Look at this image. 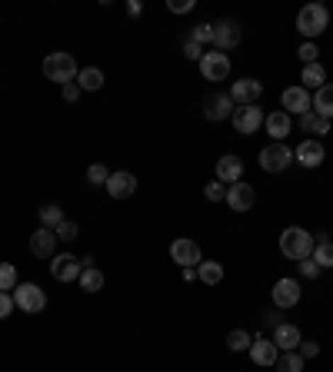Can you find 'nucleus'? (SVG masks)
Segmentation results:
<instances>
[{
	"label": "nucleus",
	"mask_w": 333,
	"mask_h": 372,
	"mask_svg": "<svg viewBox=\"0 0 333 372\" xmlns=\"http://www.w3.org/2000/svg\"><path fill=\"white\" fill-rule=\"evenodd\" d=\"M80 74L77 60H74V54H64V50H57V54H47L44 57V77L54 80V83H74Z\"/></svg>",
	"instance_id": "f03ea898"
},
{
	"label": "nucleus",
	"mask_w": 333,
	"mask_h": 372,
	"mask_svg": "<svg viewBox=\"0 0 333 372\" xmlns=\"http://www.w3.org/2000/svg\"><path fill=\"white\" fill-rule=\"evenodd\" d=\"M13 296L11 293H0V319H11V313H13Z\"/></svg>",
	"instance_id": "a19ab883"
},
{
	"label": "nucleus",
	"mask_w": 333,
	"mask_h": 372,
	"mask_svg": "<svg viewBox=\"0 0 333 372\" xmlns=\"http://www.w3.org/2000/svg\"><path fill=\"white\" fill-rule=\"evenodd\" d=\"M260 93H264V83H260V80H254V77L233 80V87H230L233 107H254L256 100H260Z\"/></svg>",
	"instance_id": "6e6552de"
},
{
	"label": "nucleus",
	"mask_w": 333,
	"mask_h": 372,
	"mask_svg": "<svg viewBox=\"0 0 333 372\" xmlns=\"http://www.w3.org/2000/svg\"><path fill=\"white\" fill-rule=\"evenodd\" d=\"M60 93H64L67 103H74V100H77L80 93H84V90H80V87H77V80H74V83H64V87H60Z\"/></svg>",
	"instance_id": "37998d69"
},
{
	"label": "nucleus",
	"mask_w": 333,
	"mask_h": 372,
	"mask_svg": "<svg viewBox=\"0 0 333 372\" xmlns=\"http://www.w3.org/2000/svg\"><path fill=\"white\" fill-rule=\"evenodd\" d=\"M77 87L80 90H100L103 87V70H97V66H84L77 74Z\"/></svg>",
	"instance_id": "c85d7f7f"
},
{
	"label": "nucleus",
	"mask_w": 333,
	"mask_h": 372,
	"mask_svg": "<svg viewBox=\"0 0 333 372\" xmlns=\"http://www.w3.org/2000/svg\"><path fill=\"white\" fill-rule=\"evenodd\" d=\"M233 100H230V93H213V97H207L203 100V117L207 120H227V117H233Z\"/></svg>",
	"instance_id": "dca6fc26"
},
{
	"label": "nucleus",
	"mask_w": 333,
	"mask_h": 372,
	"mask_svg": "<svg viewBox=\"0 0 333 372\" xmlns=\"http://www.w3.org/2000/svg\"><path fill=\"white\" fill-rule=\"evenodd\" d=\"M280 103H283V113H300V117L313 110V97L303 87H287L283 97H280Z\"/></svg>",
	"instance_id": "ddd939ff"
},
{
	"label": "nucleus",
	"mask_w": 333,
	"mask_h": 372,
	"mask_svg": "<svg viewBox=\"0 0 333 372\" xmlns=\"http://www.w3.org/2000/svg\"><path fill=\"white\" fill-rule=\"evenodd\" d=\"M11 296H13V303H17L23 313H40V309L47 306V293L40 289V286H33V283H21Z\"/></svg>",
	"instance_id": "423d86ee"
},
{
	"label": "nucleus",
	"mask_w": 333,
	"mask_h": 372,
	"mask_svg": "<svg viewBox=\"0 0 333 372\" xmlns=\"http://www.w3.org/2000/svg\"><path fill=\"white\" fill-rule=\"evenodd\" d=\"M40 223H44L47 230H57V226L64 223V209L57 207V203H47V207H40Z\"/></svg>",
	"instance_id": "c756f323"
},
{
	"label": "nucleus",
	"mask_w": 333,
	"mask_h": 372,
	"mask_svg": "<svg viewBox=\"0 0 333 372\" xmlns=\"http://www.w3.org/2000/svg\"><path fill=\"white\" fill-rule=\"evenodd\" d=\"M166 11L170 13H187V11H193V0H166Z\"/></svg>",
	"instance_id": "79ce46f5"
},
{
	"label": "nucleus",
	"mask_w": 333,
	"mask_h": 372,
	"mask_svg": "<svg viewBox=\"0 0 333 372\" xmlns=\"http://www.w3.org/2000/svg\"><path fill=\"white\" fill-rule=\"evenodd\" d=\"M264 127H266V133L273 136V143H283V136L290 133V113H283V110H273V113H266V117H264Z\"/></svg>",
	"instance_id": "4be33fe9"
},
{
	"label": "nucleus",
	"mask_w": 333,
	"mask_h": 372,
	"mask_svg": "<svg viewBox=\"0 0 333 372\" xmlns=\"http://www.w3.org/2000/svg\"><path fill=\"white\" fill-rule=\"evenodd\" d=\"M320 273H323V269L313 263V260H303V263H300V276H303V279H317Z\"/></svg>",
	"instance_id": "ea45409f"
},
{
	"label": "nucleus",
	"mask_w": 333,
	"mask_h": 372,
	"mask_svg": "<svg viewBox=\"0 0 333 372\" xmlns=\"http://www.w3.org/2000/svg\"><path fill=\"white\" fill-rule=\"evenodd\" d=\"M300 356H303V362H307V359H317V356H320V346H317V342H313V339H303V342H300Z\"/></svg>",
	"instance_id": "58836bf2"
},
{
	"label": "nucleus",
	"mask_w": 333,
	"mask_h": 372,
	"mask_svg": "<svg viewBox=\"0 0 333 372\" xmlns=\"http://www.w3.org/2000/svg\"><path fill=\"white\" fill-rule=\"evenodd\" d=\"M17 266L13 263H0V293H13L17 289Z\"/></svg>",
	"instance_id": "2f4dec72"
},
{
	"label": "nucleus",
	"mask_w": 333,
	"mask_h": 372,
	"mask_svg": "<svg viewBox=\"0 0 333 372\" xmlns=\"http://www.w3.org/2000/svg\"><path fill=\"white\" fill-rule=\"evenodd\" d=\"M300 80H303V90H320L323 83H327V70H323L320 60H317V64H307Z\"/></svg>",
	"instance_id": "393cba45"
},
{
	"label": "nucleus",
	"mask_w": 333,
	"mask_h": 372,
	"mask_svg": "<svg viewBox=\"0 0 333 372\" xmlns=\"http://www.w3.org/2000/svg\"><path fill=\"white\" fill-rule=\"evenodd\" d=\"M300 60H303V64H317V57H320V50H317V44H310V40H307V44H300Z\"/></svg>",
	"instance_id": "4c0bfd02"
},
{
	"label": "nucleus",
	"mask_w": 333,
	"mask_h": 372,
	"mask_svg": "<svg viewBox=\"0 0 333 372\" xmlns=\"http://www.w3.org/2000/svg\"><path fill=\"white\" fill-rule=\"evenodd\" d=\"M300 329L293 326V322H277L273 326V346H277L280 352H297L300 349Z\"/></svg>",
	"instance_id": "a211bd4d"
},
{
	"label": "nucleus",
	"mask_w": 333,
	"mask_h": 372,
	"mask_svg": "<svg viewBox=\"0 0 333 372\" xmlns=\"http://www.w3.org/2000/svg\"><path fill=\"white\" fill-rule=\"evenodd\" d=\"M313 113L333 120V83H323V87L313 93Z\"/></svg>",
	"instance_id": "b1692460"
},
{
	"label": "nucleus",
	"mask_w": 333,
	"mask_h": 372,
	"mask_svg": "<svg viewBox=\"0 0 333 372\" xmlns=\"http://www.w3.org/2000/svg\"><path fill=\"white\" fill-rule=\"evenodd\" d=\"M103 190H107L113 199H130L133 193H137V176L127 173V170H120V173H111V180H107V186H103Z\"/></svg>",
	"instance_id": "f3484780"
},
{
	"label": "nucleus",
	"mask_w": 333,
	"mask_h": 372,
	"mask_svg": "<svg viewBox=\"0 0 333 372\" xmlns=\"http://www.w3.org/2000/svg\"><path fill=\"white\" fill-rule=\"evenodd\" d=\"M203 197L210 203H220V199H227V186H220V180H213V183L203 186Z\"/></svg>",
	"instance_id": "c9c22d12"
},
{
	"label": "nucleus",
	"mask_w": 333,
	"mask_h": 372,
	"mask_svg": "<svg viewBox=\"0 0 333 372\" xmlns=\"http://www.w3.org/2000/svg\"><path fill=\"white\" fill-rule=\"evenodd\" d=\"M290 163H293V150L283 143H270L260 150V170L264 173H283Z\"/></svg>",
	"instance_id": "20e7f679"
},
{
	"label": "nucleus",
	"mask_w": 333,
	"mask_h": 372,
	"mask_svg": "<svg viewBox=\"0 0 333 372\" xmlns=\"http://www.w3.org/2000/svg\"><path fill=\"white\" fill-rule=\"evenodd\" d=\"M57 250V233L47 230V226H40V230H33L30 236V252L37 256V260H50Z\"/></svg>",
	"instance_id": "6ab92c4d"
},
{
	"label": "nucleus",
	"mask_w": 333,
	"mask_h": 372,
	"mask_svg": "<svg viewBox=\"0 0 333 372\" xmlns=\"http://www.w3.org/2000/svg\"><path fill=\"white\" fill-rule=\"evenodd\" d=\"M107 180H111V170H107L103 163H94L87 170V183L90 186H107Z\"/></svg>",
	"instance_id": "72a5a7b5"
},
{
	"label": "nucleus",
	"mask_w": 333,
	"mask_h": 372,
	"mask_svg": "<svg viewBox=\"0 0 333 372\" xmlns=\"http://www.w3.org/2000/svg\"><path fill=\"white\" fill-rule=\"evenodd\" d=\"M277 372H303V356L300 352H280Z\"/></svg>",
	"instance_id": "473e14b6"
},
{
	"label": "nucleus",
	"mask_w": 333,
	"mask_h": 372,
	"mask_svg": "<svg viewBox=\"0 0 333 372\" xmlns=\"http://www.w3.org/2000/svg\"><path fill=\"white\" fill-rule=\"evenodd\" d=\"M240 176H244V160L237 153H227L217 160V180L220 183H240Z\"/></svg>",
	"instance_id": "aec40b11"
},
{
	"label": "nucleus",
	"mask_w": 333,
	"mask_h": 372,
	"mask_svg": "<svg viewBox=\"0 0 333 372\" xmlns=\"http://www.w3.org/2000/svg\"><path fill=\"white\" fill-rule=\"evenodd\" d=\"M323 143L320 140H300V146L293 150V160H297L300 166H307V170H317V166L323 163Z\"/></svg>",
	"instance_id": "2eb2a0df"
},
{
	"label": "nucleus",
	"mask_w": 333,
	"mask_h": 372,
	"mask_svg": "<svg viewBox=\"0 0 333 372\" xmlns=\"http://www.w3.org/2000/svg\"><path fill=\"white\" fill-rule=\"evenodd\" d=\"M313 243H317V240H313L303 226H287V230L280 233V252H283L287 260H297V263L310 260Z\"/></svg>",
	"instance_id": "f257e3e1"
},
{
	"label": "nucleus",
	"mask_w": 333,
	"mask_h": 372,
	"mask_svg": "<svg viewBox=\"0 0 333 372\" xmlns=\"http://www.w3.org/2000/svg\"><path fill=\"white\" fill-rule=\"evenodd\" d=\"M77 283L84 286V293H100V289H103V273H100L97 266H84V273H80Z\"/></svg>",
	"instance_id": "cd10ccee"
},
{
	"label": "nucleus",
	"mask_w": 333,
	"mask_h": 372,
	"mask_svg": "<svg viewBox=\"0 0 333 372\" xmlns=\"http://www.w3.org/2000/svg\"><path fill=\"white\" fill-rule=\"evenodd\" d=\"M200 74H203V80H227L230 77V57L220 54V50H210V54L200 57Z\"/></svg>",
	"instance_id": "0eeeda50"
},
{
	"label": "nucleus",
	"mask_w": 333,
	"mask_h": 372,
	"mask_svg": "<svg viewBox=\"0 0 333 372\" xmlns=\"http://www.w3.org/2000/svg\"><path fill=\"white\" fill-rule=\"evenodd\" d=\"M313 252H310V260L320 269H333V243L327 240V233H320V236H313Z\"/></svg>",
	"instance_id": "5701e85b"
},
{
	"label": "nucleus",
	"mask_w": 333,
	"mask_h": 372,
	"mask_svg": "<svg viewBox=\"0 0 333 372\" xmlns=\"http://www.w3.org/2000/svg\"><path fill=\"white\" fill-rule=\"evenodd\" d=\"M327 27H330V11H327L323 4H307V7H300V13H297V30L303 33L310 44H313V37H320Z\"/></svg>",
	"instance_id": "7ed1b4c3"
},
{
	"label": "nucleus",
	"mask_w": 333,
	"mask_h": 372,
	"mask_svg": "<svg viewBox=\"0 0 333 372\" xmlns=\"http://www.w3.org/2000/svg\"><path fill=\"white\" fill-rule=\"evenodd\" d=\"M227 346H230L233 352H247L250 346H254V336H250L247 329H233L230 336H227Z\"/></svg>",
	"instance_id": "7c9ffc66"
},
{
	"label": "nucleus",
	"mask_w": 333,
	"mask_h": 372,
	"mask_svg": "<svg viewBox=\"0 0 333 372\" xmlns=\"http://www.w3.org/2000/svg\"><path fill=\"white\" fill-rule=\"evenodd\" d=\"M184 54H187L190 60H200V57H203V47L193 44V40H187V44H184Z\"/></svg>",
	"instance_id": "c03bdc74"
},
{
	"label": "nucleus",
	"mask_w": 333,
	"mask_h": 372,
	"mask_svg": "<svg viewBox=\"0 0 333 372\" xmlns=\"http://www.w3.org/2000/svg\"><path fill=\"white\" fill-rule=\"evenodd\" d=\"M57 240H67V243H70V240H77V223H70V219H64V223H60V226H57Z\"/></svg>",
	"instance_id": "e433bc0d"
},
{
	"label": "nucleus",
	"mask_w": 333,
	"mask_h": 372,
	"mask_svg": "<svg viewBox=\"0 0 333 372\" xmlns=\"http://www.w3.org/2000/svg\"><path fill=\"white\" fill-rule=\"evenodd\" d=\"M127 13H130V17H140V13H144V4H140V0H130V4H127Z\"/></svg>",
	"instance_id": "a18cd8bd"
},
{
	"label": "nucleus",
	"mask_w": 333,
	"mask_h": 372,
	"mask_svg": "<svg viewBox=\"0 0 333 372\" xmlns=\"http://www.w3.org/2000/svg\"><path fill=\"white\" fill-rule=\"evenodd\" d=\"M300 130L303 133H317V136H323V133H330V120L327 117H320V113H303L300 117Z\"/></svg>",
	"instance_id": "a878e982"
},
{
	"label": "nucleus",
	"mask_w": 333,
	"mask_h": 372,
	"mask_svg": "<svg viewBox=\"0 0 333 372\" xmlns=\"http://www.w3.org/2000/svg\"><path fill=\"white\" fill-rule=\"evenodd\" d=\"M170 260L177 266H200L203 263V256H200V246L193 240H187V236H180V240H174L170 243Z\"/></svg>",
	"instance_id": "1a4fd4ad"
},
{
	"label": "nucleus",
	"mask_w": 333,
	"mask_h": 372,
	"mask_svg": "<svg viewBox=\"0 0 333 372\" xmlns=\"http://www.w3.org/2000/svg\"><path fill=\"white\" fill-rule=\"evenodd\" d=\"M80 273H84V263H80L74 252H60L50 260V276H54L57 283H77Z\"/></svg>",
	"instance_id": "39448f33"
},
{
	"label": "nucleus",
	"mask_w": 333,
	"mask_h": 372,
	"mask_svg": "<svg viewBox=\"0 0 333 372\" xmlns=\"http://www.w3.org/2000/svg\"><path fill=\"white\" fill-rule=\"evenodd\" d=\"M197 279L207 286H217L223 279V266L217 263V260H203V263L197 266Z\"/></svg>",
	"instance_id": "bb28decb"
},
{
	"label": "nucleus",
	"mask_w": 333,
	"mask_h": 372,
	"mask_svg": "<svg viewBox=\"0 0 333 372\" xmlns=\"http://www.w3.org/2000/svg\"><path fill=\"white\" fill-rule=\"evenodd\" d=\"M250 359L256 362V366H277L280 359V349L273 346L270 339H264V336H256L254 346H250Z\"/></svg>",
	"instance_id": "412c9836"
},
{
	"label": "nucleus",
	"mask_w": 333,
	"mask_h": 372,
	"mask_svg": "<svg viewBox=\"0 0 333 372\" xmlns=\"http://www.w3.org/2000/svg\"><path fill=\"white\" fill-rule=\"evenodd\" d=\"M300 303V283L297 279H277L273 283V306L277 309H293Z\"/></svg>",
	"instance_id": "4468645a"
},
{
	"label": "nucleus",
	"mask_w": 333,
	"mask_h": 372,
	"mask_svg": "<svg viewBox=\"0 0 333 372\" xmlns=\"http://www.w3.org/2000/svg\"><path fill=\"white\" fill-rule=\"evenodd\" d=\"M264 127V110L256 107H237L233 110V130L244 133V136H250V133H256Z\"/></svg>",
	"instance_id": "9d476101"
},
{
	"label": "nucleus",
	"mask_w": 333,
	"mask_h": 372,
	"mask_svg": "<svg viewBox=\"0 0 333 372\" xmlns=\"http://www.w3.org/2000/svg\"><path fill=\"white\" fill-rule=\"evenodd\" d=\"M256 203V190L250 183H230L227 186V207L233 209V213H247V209Z\"/></svg>",
	"instance_id": "9b49d317"
},
{
	"label": "nucleus",
	"mask_w": 333,
	"mask_h": 372,
	"mask_svg": "<svg viewBox=\"0 0 333 372\" xmlns=\"http://www.w3.org/2000/svg\"><path fill=\"white\" fill-rule=\"evenodd\" d=\"M237 44H240V23L230 21V17L220 23H213V47H217L220 54L223 50H233Z\"/></svg>",
	"instance_id": "f8f14e48"
},
{
	"label": "nucleus",
	"mask_w": 333,
	"mask_h": 372,
	"mask_svg": "<svg viewBox=\"0 0 333 372\" xmlns=\"http://www.w3.org/2000/svg\"><path fill=\"white\" fill-rule=\"evenodd\" d=\"M190 40H193V44H213V23H197V27H193V33H190Z\"/></svg>",
	"instance_id": "f704fd0d"
}]
</instances>
